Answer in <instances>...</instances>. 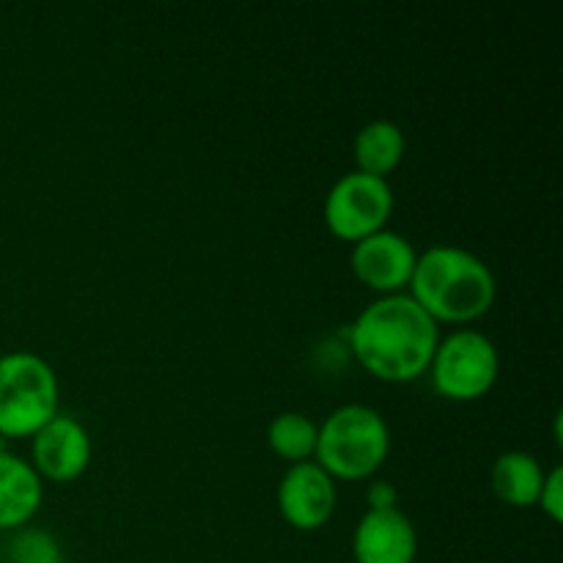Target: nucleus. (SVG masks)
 I'll list each match as a JSON object with an SVG mask.
<instances>
[{
	"instance_id": "nucleus-1",
	"label": "nucleus",
	"mask_w": 563,
	"mask_h": 563,
	"mask_svg": "<svg viewBox=\"0 0 563 563\" xmlns=\"http://www.w3.org/2000/svg\"><path fill=\"white\" fill-rule=\"evenodd\" d=\"M346 330L352 355L385 383H410L429 372L438 322L410 295H385L363 308Z\"/></svg>"
},
{
	"instance_id": "nucleus-2",
	"label": "nucleus",
	"mask_w": 563,
	"mask_h": 563,
	"mask_svg": "<svg viewBox=\"0 0 563 563\" xmlns=\"http://www.w3.org/2000/svg\"><path fill=\"white\" fill-rule=\"evenodd\" d=\"M498 280L473 251L456 245H434L418 253L410 278V297L434 322L467 324L493 308Z\"/></svg>"
},
{
	"instance_id": "nucleus-3",
	"label": "nucleus",
	"mask_w": 563,
	"mask_h": 563,
	"mask_svg": "<svg viewBox=\"0 0 563 563\" xmlns=\"http://www.w3.org/2000/svg\"><path fill=\"white\" fill-rule=\"evenodd\" d=\"M390 454V429L383 412L368 405H341L322 421L317 434V465L330 478L361 482L374 476Z\"/></svg>"
},
{
	"instance_id": "nucleus-4",
	"label": "nucleus",
	"mask_w": 563,
	"mask_h": 563,
	"mask_svg": "<svg viewBox=\"0 0 563 563\" xmlns=\"http://www.w3.org/2000/svg\"><path fill=\"white\" fill-rule=\"evenodd\" d=\"M60 385L42 355L14 350L0 355V440L33 438L58 416Z\"/></svg>"
},
{
	"instance_id": "nucleus-5",
	"label": "nucleus",
	"mask_w": 563,
	"mask_h": 563,
	"mask_svg": "<svg viewBox=\"0 0 563 563\" xmlns=\"http://www.w3.org/2000/svg\"><path fill=\"white\" fill-rule=\"evenodd\" d=\"M429 372L440 396L451 401H476L498 383V346L482 330H454L438 341Z\"/></svg>"
},
{
	"instance_id": "nucleus-6",
	"label": "nucleus",
	"mask_w": 563,
	"mask_h": 563,
	"mask_svg": "<svg viewBox=\"0 0 563 563\" xmlns=\"http://www.w3.org/2000/svg\"><path fill=\"white\" fill-rule=\"evenodd\" d=\"M394 214V187L383 176L350 170L324 198V223L339 240L357 242L377 234Z\"/></svg>"
},
{
	"instance_id": "nucleus-7",
	"label": "nucleus",
	"mask_w": 563,
	"mask_h": 563,
	"mask_svg": "<svg viewBox=\"0 0 563 563\" xmlns=\"http://www.w3.org/2000/svg\"><path fill=\"white\" fill-rule=\"evenodd\" d=\"M91 434L75 416L58 412L49 418L31 443V465L49 482H75L91 465Z\"/></svg>"
},
{
	"instance_id": "nucleus-8",
	"label": "nucleus",
	"mask_w": 563,
	"mask_h": 563,
	"mask_svg": "<svg viewBox=\"0 0 563 563\" xmlns=\"http://www.w3.org/2000/svg\"><path fill=\"white\" fill-rule=\"evenodd\" d=\"M352 273L357 280L383 295H399L405 286H410L412 269H416L418 251L412 242L399 231L383 229L377 234H368L355 242L352 247Z\"/></svg>"
},
{
	"instance_id": "nucleus-9",
	"label": "nucleus",
	"mask_w": 563,
	"mask_h": 563,
	"mask_svg": "<svg viewBox=\"0 0 563 563\" xmlns=\"http://www.w3.org/2000/svg\"><path fill=\"white\" fill-rule=\"evenodd\" d=\"M278 509L291 528L317 531L335 511V478L313 460L295 462L278 484Z\"/></svg>"
},
{
	"instance_id": "nucleus-10",
	"label": "nucleus",
	"mask_w": 563,
	"mask_h": 563,
	"mask_svg": "<svg viewBox=\"0 0 563 563\" xmlns=\"http://www.w3.org/2000/svg\"><path fill=\"white\" fill-rule=\"evenodd\" d=\"M355 563H416L418 531L401 509H368L352 533Z\"/></svg>"
},
{
	"instance_id": "nucleus-11",
	"label": "nucleus",
	"mask_w": 563,
	"mask_h": 563,
	"mask_svg": "<svg viewBox=\"0 0 563 563\" xmlns=\"http://www.w3.org/2000/svg\"><path fill=\"white\" fill-rule=\"evenodd\" d=\"M44 500V484L36 467L22 456L0 449V531L25 528Z\"/></svg>"
},
{
	"instance_id": "nucleus-12",
	"label": "nucleus",
	"mask_w": 563,
	"mask_h": 563,
	"mask_svg": "<svg viewBox=\"0 0 563 563\" xmlns=\"http://www.w3.org/2000/svg\"><path fill=\"white\" fill-rule=\"evenodd\" d=\"M544 473L548 471L542 467V462L528 451H506L493 462L489 484L504 504L515 506V509H528V506H537Z\"/></svg>"
},
{
	"instance_id": "nucleus-13",
	"label": "nucleus",
	"mask_w": 563,
	"mask_h": 563,
	"mask_svg": "<svg viewBox=\"0 0 563 563\" xmlns=\"http://www.w3.org/2000/svg\"><path fill=\"white\" fill-rule=\"evenodd\" d=\"M405 132L396 121L374 119L361 126L355 135V163L357 170L388 179L390 170L405 157Z\"/></svg>"
},
{
	"instance_id": "nucleus-14",
	"label": "nucleus",
	"mask_w": 563,
	"mask_h": 563,
	"mask_svg": "<svg viewBox=\"0 0 563 563\" xmlns=\"http://www.w3.org/2000/svg\"><path fill=\"white\" fill-rule=\"evenodd\" d=\"M317 434L319 427L306 416V412L286 410L269 421L267 427V443L280 460L308 462L317 451Z\"/></svg>"
},
{
	"instance_id": "nucleus-15",
	"label": "nucleus",
	"mask_w": 563,
	"mask_h": 563,
	"mask_svg": "<svg viewBox=\"0 0 563 563\" xmlns=\"http://www.w3.org/2000/svg\"><path fill=\"white\" fill-rule=\"evenodd\" d=\"M9 563H66L58 539L44 528H16L3 550Z\"/></svg>"
},
{
	"instance_id": "nucleus-16",
	"label": "nucleus",
	"mask_w": 563,
	"mask_h": 563,
	"mask_svg": "<svg viewBox=\"0 0 563 563\" xmlns=\"http://www.w3.org/2000/svg\"><path fill=\"white\" fill-rule=\"evenodd\" d=\"M539 506L553 522L563 520V467L555 465L553 471L544 473L542 493H539Z\"/></svg>"
},
{
	"instance_id": "nucleus-17",
	"label": "nucleus",
	"mask_w": 563,
	"mask_h": 563,
	"mask_svg": "<svg viewBox=\"0 0 563 563\" xmlns=\"http://www.w3.org/2000/svg\"><path fill=\"white\" fill-rule=\"evenodd\" d=\"M368 509H399V489H396L394 482H372L366 489Z\"/></svg>"
}]
</instances>
